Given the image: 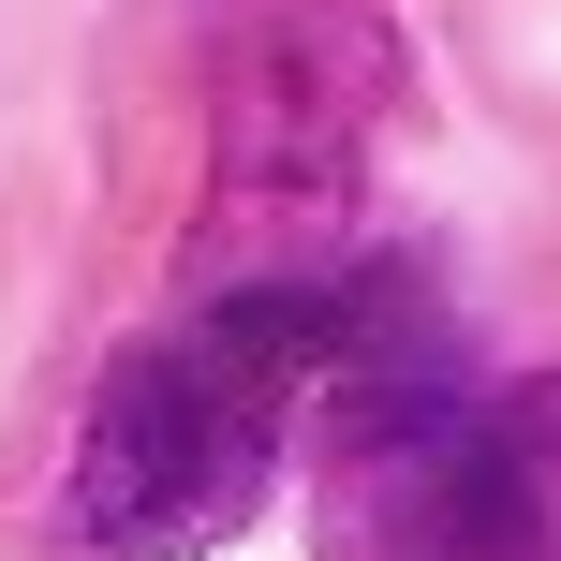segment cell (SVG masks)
Masks as SVG:
<instances>
[{
    "label": "cell",
    "instance_id": "6da1fadb",
    "mask_svg": "<svg viewBox=\"0 0 561 561\" xmlns=\"http://www.w3.org/2000/svg\"><path fill=\"white\" fill-rule=\"evenodd\" d=\"M399 296H414L399 266L207 280V310H178L163 340H134V355L89 385L75 473H59V533L89 561H193V547L252 533L296 399H325V369L355 355Z\"/></svg>",
    "mask_w": 561,
    "mask_h": 561
},
{
    "label": "cell",
    "instance_id": "7a4b0ae2",
    "mask_svg": "<svg viewBox=\"0 0 561 561\" xmlns=\"http://www.w3.org/2000/svg\"><path fill=\"white\" fill-rule=\"evenodd\" d=\"M385 104H399L385 0H252L237 45H222V134H207V252H193V280H310V266H340Z\"/></svg>",
    "mask_w": 561,
    "mask_h": 561
},
{
    "label": "cell",
    "instance_id": "3957f363",
    "mask_svg": "<svg viewBox=\"0 0 561 561\" xmlns=\"http://www.w3.org/2000/svg\"><path fill=\"white\" fill-rule=\"evenodd\" d=\"M325 561H561L517 488L503 399H458L428 296H399L325 369Z\"/></svg>",
    "mask_w": 561,
    "mask_h": 561
},
{
    "label": "cell",
    "instance_id": "277c9868",
    "mask_svg": "<svg viewBox=\"0 0 561 561\" xmlns=\"http://www.w3.org/2000/svg\"><path fill=\"white\" fill-rule=\"evenodd\" d=\"M503 444H517V488H533V517H547V547H561V369L503 385Z\"/></svg>",
    "mask_w": 561,
    "mask_h": 561
}]
</instances>
